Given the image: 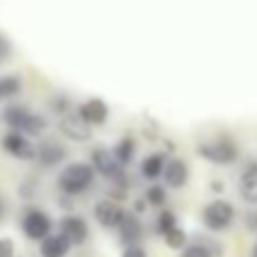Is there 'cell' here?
Instances as JSON below:
<instances>
[{"instance_id":"6da1fadb","label":"cell","mask_w":257,"mask_h":257,"mask_svg":"<svg viewBox=\"0 0 257 257\" xmlns=\"http://www.w3.org/2000/svg\"><path fill=\"white\" fill-rule=\"evenodd\" d=\"M93 180H96L93 166L84 164V162H75V164H68L66 169H62V173L57 175V187L66 196H78L93 185Z\"/></svg>"},{"instance_id":"7a4b0ae2","label":"cell","mask_w":257,"mask_h":257,"mask_svg":"<svg viewBox=\"0 0 257 257\" xmlns=\"http://www.w3.org/2000/svg\"><path fill=\"white\" fill-rule=\"evenodd\" d=\"M234 221V207L228 200H212L209 205H205L203 209V225L212 232H223L232 225Z\"/></svg>"},{"instance_id":"3957f363","label":"cell","mask_w":257,"mask_h":257,"mask_svg":"<svg viewBox=\"0 0 257 257\" xmlns=\"http://www.w3.org/2000/svg\"><path fill=\"white\" fill-rule=\"evenodd\" d=\"M198 155L203 160H207L209 164L216 166H230L232 162H237L239 148L228 139H218V141H207V144L198 146Z\"/></svg>"},{"instance_id":"277c9868","label":"cell","mask_w":257,"mask_h":257,"mask_svg":"<svg viewBox=\"0 0 257 257\" xmlns=\"http://www.w3.org/2000/svg\"><path fill=\"white\" fill-rule=\"evenodd\" d=\"M50 228H53V221H50V216L46 212H41V209H30V212H25L23 232L28 239H32V241H44L48 234H53Z\"/></svg>"},{"instance_id":"5b68a950","label":"cell","mask_w":257,"mask_h":257,"mask_svg":"<svg viewBox=\"0 0 257 257\" xmlns=\"http://www.w3.org/2000/svg\"><path fill=\"white\" fill-rule=\"evenodd\" d=\"M59 132L71 141H89L93 135V127L80 116V112H68L66 116L59 118Z\"/></svg>"},{"instance_id":"8992f818","label":"cell","mask_w":257,"mask_h":257,"mask_svg":"<svg viewBox=\"0 0 257 257\" xmlns=\"http://www.w3.org/2000/svg\"><path fill=\"white\" fill-rule=\"evenodd\" d=\"M91 166L96 173L105 175L107 180H116L118 175L125 173V166L118 164V160L114 157V151H107V148H96L91 153Z\"/></svg>"},{"instance_id":"52a82bcc","label":"cell","mask_w":257,"mask_h":257,"mask_svg":"<svg viewBox=\"0 0 257 257\" xmlns=\"http://www.w3.org/2000/svg\"><path fill=\"white\" fill-rule=\"evenodd\" d=\"M59 232L68 239L71 246H82L89 239V225L82 216H75V214H66L59 223Z\"/></svg>"},{"instance_id":"ba28073f","label":"cell","mask_w":257,"mask_h":257,"mask_svg":"<svg viewBox=\"0 0 257 257\" xmlns=\"http://www.w3.org/2000/svg\"><path fill=\"white\" fill-rule=\"evenodd\" d=\"M3 148H5L10 155L19 157V160H37V146H32L28 141V137L16 130L7 132V135L3 137Z\"/></svg>"},{"instance_id":"9c48e42d","label":"cell","mask_w":257,"mask_h":257,"mask_svg":"<svg viewBox=\"0 0 257 257\" xmlns=\"http://www.w3.org/2000/svg\"><path fill=\"white\" fill-rule=\"evenodd\" d=\"M123 216H125L123 207L118 203H114V200H109V198L96 203V207H93V218H96L102 228H118L121 221H123Z\"/></svg>"},{"instance_id":"30bf717a","label":"cell","mask_w":257,"mask_h":257,"mask_svg":"<svg viewBox=\"0 0 257 257\" xmlns=\"http://www.w3.org/2000/svg\"><path fill=\"white\" fill-rule=\"evenodd\" d=\"M187 180H189L187 162L180 160V157H171L164 166V185L171 187V189H180V187L187 185Z\"/></svg>"},{"instance_id":"8fae6325","label":"cell","mask_w":257,"mask_h":257,"mask_svg":"<svg viewBox=\"0 0 257 257\" xmlns=\"http://www.w3.org/2000/svg\"><path fill=\"white\" fill-rule=\"evenodd\" d=\"M78 112H80V116L93 127V125H102V123L107 121L109 107H107V102L100 100V98H89V100H84L82 105H80Z\"/></svg>"},{"instance_id":"7c38bea8","label":"cell","mask_w":257,"mask_h":257,"mask_svg":"<svg viewBox=\"0 0 257 257\" xmlns=\"http://www.w3.org/2000/svg\"><path fill=\"white\" fill-rule=\"evenodd\" d=\"M66 160V148H64L59 141L48 139L44 144L37 146V162L41 166H57Z\"/></svg>"},{"instance_id":"4fadbf2b","label":"cell","mask_w":257,"mask_h":257,"mask_svg":"<svg viewBox=\"0 0 257 257\" xmlns=\"http://www.w3.org/2000/svg\"><path fill=\"white\" fill-rule=\"evenodd\" d=\"M118 234H121V243L123 246H137L144 237V225H141L137 214H125L118 225Z\"/></svg>"},{"instance_id":"5bb4252c","label":"cell","mask_w":257,"mask_h":257,"mask_svg":"<svg viewBox=\"0 0 257 257\" xmlns=\"http://www.w3.org/2000/svg\"><path fill=\"white\" fill-rule=\"evenodd\" d=\"M68 250H71V243H68V239L62 232L48 234L41 241V257H66Z\"/></svg>"},{"instance_id":"9a60e30c","label":"cell","mask_w":257,"mask_h":257,"mask_svg":"<svg viewBox=\"0 0 257 257\" xmlns=\"http://www.w3.org/2000/svg\"><path fill=\"white\" fill-rule=\"evenodd\" d=\"M166 155L164 153H153L141 162V175L148 180H157L160 175H164V166H166Z\"/></svg>"},{"instance_id":"2e32d148","label":"cell","mask_w":257,"mask_h":257,"mask_svg":"<svg viewBox=\"0 0 257 257\" xmlns=\"http://www.w3.org/2000/svg\"><path fill=\"white\" fill-rule=\"evenodd\" d=\"M28 114H30L28 107L10 105V107L5 109V112H3V121H5L7 125L12 127V130L21 132V127H23V123H25V118H28Z\"/></svg>"},{"instance_id":"e0dca14e","label":"cell","mask_w":257,"mask_h":257,"mask_svg":"<svg viewBox=\"0 0 257 257\" xmlns=\"http://www.w3.org/2000/svg\"><path fill=\"white\" fill-rule=\"evenodd\" d=\"M135 151H137L135 139H132V137H123V139L114 146V157L118 160L121 166H127L132 162V157H135Z\"/></svg>"},{"instance_id":"ac0fdd59","label":"cell","mask_w":257,"mask_h":257,"mask_svg":"<svg viewBox=\"0 0 257 257\" xmlns=\"http://www.w3.org/2000/svg\"><path fill=\"white\" fill-rule=\"evenodd\" d=\"M46 127H48V123H46V118L41 116V114H34L30 112L28 118H25L23 127H21V135H28V137H41L46 132Z\"/></svg>"},{"instance_id":"d6986e66","label":"cell","mask_w":257,"mask_h":257,"mask_svg":"<svg viewBox=\"0 0 257 257\" xmlns=\"http://www.w3.org/2000/svg\"><path fill=\"white\" fill-rule=\"evenodd\" d=\"M173 228H178V216H175L171 209H162L157 214V223H155V230L160 237H164L166 232H171Z\"/></svg>"},{"instance_id":"ffe728a7","label":"cell","mask_w":257,"mask_h":257,"mask_svg":"<svg viewBox=\"0 0 257 257\" xmlns=\"http://www.w3.org/2000/svg\"><path fill=\"white\" fill-rule=\"evenodd\" d=\"M21 87H23V82H21L19 75H5V78H0V100L21 93Z\"/></svg>"},{"instance_id":"44dd1931","label":"cell","mask_w":257,"mask_h":257,"mask_svg":"<svg viewBox=\"0 0 257 257\" xmlns=\"http://www.w3.org/2000/svg\"><path fill=\"white\" fill-rule=\"evenodd\" d=\"M146 203L151 205V207H164V203H166V187L164 185H151L148 189H146Z\"/></svg>"},{"instance_id":"7402d4cb","label":"cell","mask_w":257,"mask_h":257,"mask_svg":"<svg viewBox=\"0 0 257 257\" xmlns=\"http://www.w3.org/2000/svg\"><path fill=\"white\" fill-rule=\"evenodd\" d=\"M162 239H164V243H166L169 248H173V250H182L189 237H187V232H185L182 228H173L171 232H166Z\"/></svg>"},{"instance_id":"603a6c76","label":"cell","mask_w":257,"mask_h":257,"mask_svg":"<svg viewBox=\"0 0 257 257\" xmlns=\"http://www.w3.org/2000/svg\"><path fill=\"white\" fill-rule=\"evenodd\" d=\"M252 187H257V162H250L239 178V189H252Z\"/></svg>"},{"instance_id":"cb8c5ba5","label":"cell","mask_w":257,"mask_h":257,"mask_svg":"<svg viewBox=\"0 0 257 257\" xmlns=\"http://www.w3.org/2000/svg\"><path fill=\"white\" fill-rule=\"evenodd\" d=\"M180 257H214V255L209 252V248L205 246L203 241H196V243H191V246H187Z\"/></svg>"},{"instance_id":"d4e9b609","label":"cell","mask_w":257,"mask_h":257,"mask_svg":"<svg viewBox=\"0 0 257 257\" xmlns=\"http://www.w3.org/2000/svg\"><path fill=\"white\" fill-rule=\"evenodd\" d=\"M50 107H53L55 114H62V116H66L68 109H71V102H68L66 96H55V98H50Z\"/></svg>"},{"instance_id":"484cf974","label":"cell","mask_w":257,"mask_h":257,"mask_svg":"<svg viewBox=\"0 0 257 257\" xmlns=\"http://www.w3.org/2000/svg\"><path fill=\"white\" fill-rule=\"evenodd\" d=\"M12 59V44L5 34H0V64H5Z\"/></svg>"},{"instance_id":"4316f807","label":"cell","mask_w":257,"mask_h":257,"mask_svg":"<svg viewBox=\"0 0 257 257\" xmlns=\"http://www.w3.org/2000/svg\"><path fill=\"white\" fill-rule=\"evenodd\" d=\"M16 248L12 239H0V257H14Z\"/></svg>"},{"instance_id":"83f0119b","label":"cell","mask_w":257,"mask_h":257,"mask_svg":"<svg viewBox=\"0 0 257 257\" xmlns=\"http://www.w3.org/2000/svg\"><path fill=\"white\" fill-rule=\"evenodd\" d=\"M121 257H148V255H146V248H141L139 243H137V246H125L123 248Z\"/></svg>"},{"instance_id":"f1b7e54d","label":"cell","mask_w":257,"mask_h":257,"mask_svg":"<svg viewBox=\"0 0 257 257\" xmlns=\"http://www.w3.org/2000/svg\"><path fill=\"white\" fill-rule=\"evenodd\" d=\"M239 194L243 196V200L250 205H257V187H252V189H239Z\"/></svg>"},{"instance_id":"f546056e","label":"cell","mask_w":257,"mask_h":257,"mask_svg":"<svg viewBox=\"0 0 257 257\" xmlns=\"http://www.w3.org/2000/svg\"><path fill=\"white\" fill-rule=\"evenodd\" d=\"M146 209H148V203H146V198H139L135 203V214H144Z\"/></svg>"},{"instance_id":"4dcf8cb0","label":"cell","mask_w":257,"mask_h":257,"mask_svg":"<svg viewBox=\"0 0 257 257\" xmlns=\"http://www.w3.org/2000/svg\"><path fill=\"white\" fill-rule=\"evenodd\" d=\"M246 223H248V228L250 230H257V212H250L246 216Z\"/></svg>"},{"instance_id":"1f68e13d","label":"cell","mask_w":257,"mask_h":257,"mask_svg":"<svg viewBox=\"0 0 257 257\" xmlns=\"http://www.w3.org/2000/svg\"><path fill=\"white\" fill-rule=\"evenodd\" d=\"M223 189H225L223 180H212V191H218V194H221Z\"/></svg>"},{"instance_id":"d6a6232c","label":"cell","mask_w":257,"mask_h":257,"mask_svg":"<svg viewBox=\"0 0 257 257\" xmlns=\"http://www.w3.org/2000/svg\"><path fill=\"white\" fill-rule=\"evenodd\" d=\"M3 218H5V200L0 198V221H3Z\"/></svg>"},{"instance_id":"836d02e7","label":"cell","mask_w":257,"mask_h":257,"mask_svg":"<svg viewBox=\"0 0 257 257\" xmlns=\"http://www.w3.org/2000/svg\"><path fill=\"white\" fill-rule=\"evenodd\" d=\"M252 257H257V243H255V248H252Z\"/></svg>"}]
</instances>
